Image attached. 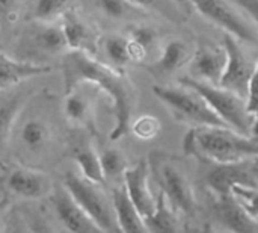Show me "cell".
Wrapping results in <instances>:
<instances>
[{"label": "cell", "instance_id": "cell-1", "mask_svg": "<svg viewBox=\"0 0 258 233\" xmlns=\"http://www.w3.org/2000/svg\"><path fill=\"white\" fill-rule=\"evenodd\" d=\"M60 73L65 94L89 83L112 100L115 124L109 133L110 141H118L130 132L136 106V89L125 73L97 61L91 53L83 50H68L63 53Z\"/></svg>", "mask_w": 258, "mask_h": 233}, {"label": "cell", "instance_id": "cell-2", "mask_svg": "<svg viewBox=\"0 0 258 233\" xmlns=\"http://www.w3.org/2000/svg\"><path fill=\"white\" fill-rule=\"evenodd\" d=\"M186 156L215 164L242 162L258 158V138L243 135L228 126L190 127L183 138Z\"/></svg>", "mask_w": 258, "mask_h": 233}, {"label": "cell", "instance_id": "cell-3", "mask_svg": "<svg viewBox=\"0 0 258 233\" xmlns=\"http://www.w3.org/2000/svg\"><path fill=\"white\" fill-rule=\"evenodd\" d=\"M153 92L171 117L181 124H189L190 127L227 126L192 86L181 82L178 85H154Z\"/></svg>", "mask_w": 258, "mask_h": 233}, {"label": "cell", "instance_id": "cell-4", "mask_svg": "<svg viewBox=\"0 0 258 233\" xmlns=\"http://www.w3.org/2000/svg\"><path fill=\"white\" fill-rule=\"evenodd\" d=\"M150 173L153 174L156 183L160 188V193L166 197L169 205L186 217H194L197 212V197L190 180L181 167L174 161V158L154 152L148 158Z\"/></svg>", "mask_w": 258, "mask_h": 233}, {"label": "cell", "instance_id": "cell-5", "mask_svg": "<svg viewBox=\"0 0 258 233\" xmlns=\"http://www.w3.org/2000/svg\"><path fill=\"white\" fill-rule=\"evenodd\" d=\"M180 82L197 89L209 103V106L213 109V112L228 127L243 135H251L254 117H252V112H249L248 109L246 99L237 96L236 92L227 88H222L221 85H212V83L201 82L187 76L181 77Z\"/></svg>", "mask_w": 258, "mask_h": 233}, {"label": "cell", "instance_id": "cell-6", "mask_svg": "<svg viewBox=\"0 0 258 233\" xmlns=\"http://www.w3.org/2000/svg\"><path fill=\"white\" fill-rule=\"evenodd\" d=\"M62 185L101 232L119 230L113 214L112 200L109 203L107 197L100 190L98 183L88 180L82 174L67 173L63 176Z\"/></svg>", "mask_w": 258, "mask_h": 233}, {"label": "cell", "instance_id": "cell-7", "mask_svg": "<svg viewBox=\"0 0 258 233\" xmlns=\"http://www.w3.org/2000/svg\"><path fill=\"white\" fill-rule=\"evenodd\" d=\"M192 9L198 11L204 18L233 35L236 39L257 44V33L252 30L249 23L225 0H189Z\"/></svg>", "mask_w": 258, "mask_h": 233}, {"label": "cell", "instance_id": "cell-8", "mask_svg": "<svg viewBox=\"0 0 258 233\" xmlns=\"http://www.w3.org/2000/svg\"><path fill=\"white\" fill-rule=\"evenodd\" d=\"M246 159L231 164H215L203 161L209 165L204 180L213 196L231 193L234 185L258 187V161Z\"/></svg>", "mask_w": 258, "mask_h": 233}, {"label": "cell", "instance_id": "cell-9", "mask_svg": "<svg viewBox=\"0 0 258 233\" xmlns=\"http://www.w3.org/2000/svg\"><path fill=\"white\" fill-rule=\"evenodd\" d=\"M222 44L227 52V64L219 85L246 99L255 62L245 53L239 39H236L233 35L225 33Z\"/></svg>", "mask_w": 258, "mask_h": 233}, {"label": "cell", "instance_id": "cell-10", "mask_svg": "<svg viewBox=\"0 0 258 233\" xmlns=\"http://www.w3.org/2000/svg\"><path fill=\"white\" fill-rule=\"evenodd\" d=\"M227 64V52L224 44L216 45L212 42H200L194 49L189 61V76L192 79L219 85Z\"/></svg>", "mask_w": 258, "mask_h": 233}, {"label": "cell", "instance_id": "cell-11", "mask_svg": "<svg viewBox=\"0 0 258 233\" xmlns=\"http://www.w3.org/2000/svg\"><path fill=\"white\" fill-rule=\"evenodd\" d=\"M5 185L9 193L26 199L38 200L50 193V177L32 167H14L5 176Z\"/></svg>", "mask_w": 258, "mask_h": 233}, {"label": "cell", "instance_id": "cell-12", "mask_svg": "<svg viewBox=\"0 0 258 233\" xmlns=\"http://www.w3.org/2000/svg\"><path fill=\"white\" fill-rule=\"evenodd\" d=\"M23 38H26V53L36 55V58H51L70 50L62 27L54 26L53 23H38L35 27L27 30Z\"/></svg>", "mask_w": 258, "mask_h": 233}, {"label": "cell", "instance_id": "cell-13", "mask_svg": "<svg viewBox=\"0 0 258 233\" xmlns=\"http://www.w3.org/2000/svg\"><path fill=\"white\" fill-rule=\"evenodd\" d=\"M213 215L222 229L230 232H258V221L254 220L233 193L215 196Z\"/></svg>", "mask_w": 258, "mask_h": 233}, {"label": "cell", "instance_id": "cell-14", "mask_svg": "<svg viewBox=\"0 0 258 233\" xmlns=\"http://www.w3.org/2000/svg\"><path fill=\"white\" fill-rule=\"evenodd\" d=\"M124 187L139 214L145 218L156 208V199L150 190V164L148 159H141L133 167H128L124 174Z\"/></svg>", "mask_w": 258, "mask_h": 233}, {"label": "cell", "instance_id": "cell-15", "mask_svg": "<svg viewBox=\"0 0 258 233\" xmlns=\"http://www.w3.org/2000/svg\"><path fill=\"white\" fill-rule=\"evenodd\" d=\"M53 208L59 221L70 232H101L97 224L86 215L71 194L63 188H57L53 194Z\"/></svg>", "mask_w": 258, "mask_h": 233}, {"label": "cell", "instance_id": "cell-16", "mask_svg": "<svg viewBox=\"0 0 258 233\" xmlns=\"http://www.w3.org/2000/svg\"><path fill=\"white\" fill-rule=\"evenodd\" d=\"M192 53L194 50L186 41L180 38H172L166 41V44L162 49L160 56L151 65H147V71L154 79L171 76L190 61Z\"/></svg>", "mask_w": 258, "mask_h": 233}, {"label": "cell", "instance_id": "cell-17", "mask_svg": "<svg viewBox=\"0 0 258 233\" xmlns=\"http://www.w3.org/2000/svg\"><path fill=\"white\" fill-rule=\"evenodd\" d=\"M51 67L30 61L15 59L0 50V91L11 88L23 80L50 73Z\"/></svg>", "mask_w": 258, "mask_h": 233}, {"label": "cell", "instance_id": "cell-18", "mask_svg": "<svg viewBox=\"0 0 258 233\" xmlns=\"http://www.w3.org/2000/svg\"><path fill=\"white\" fill-rule=\"evenodd\" d=\"M112 206L118 229L122 232H147L144 217L132 202L124 185L112 190Z\"/></svg>", "mask_w": 258, "mask_h": 233}, {"label": "cell", "instance_id": "cell-19", "mask_svg": "<svg viewBox=\"0 0 258 233\" xmlns=\"http://www.w3.org/2000/svg\"><path fill=\"white\" fill-rule=\"evenodd\" d=\"M60 27L63 30L70 50H83L88 53L94 52V35L88 24L74 11H65V14L62 15Z\"/></svg>", "mask_w": 258, "mask_h": 233}, {"label": "cell", "instance_id": "cell-20", "mask_svg": "<svg viewBox=\"0 0 258 233\" xmlns=\"http://www.w3.org/2000/svg\"><path fill=\"white\" fill-rule=\"evenodd\" d=\"M147 232H178L180 221L177 217V211L169 205L166 197L159 193L156 199L154 211L144 218Z\"/></svg>", "mask_w": 258, "mask_h": 233}, {"label": "cell", "instance_id": "cell-21", "mask_svg": "<svg viewBox=\"0 0 258 233\" xmlns=\"http://www.w3.org/2000/svg\"><path fill=\"white\" fill-rule=\"evenodd\" d=\"M20 139L23 146L32 152L39 153L47 147V144L51 139V129L50 126L39 118H30L27 120L21 129H20Z\"/></svg>", "mask_w": 258, "mask_h": 233}, {"label": "cell", "instance_id": "cell-22", "mask_svg": "<svg viewBox=\"0 0 258 233\" xmlns=\"http://www.w3.org/2000/svg\"><path fill=\"white\" fill-rule=\"evenodd\" d=\"M74 161L80 170V174L88 180L103 185L106 183L98 153L91 146H80L74 150Z\"/></svg>", "mask_w": 258, "mask_h": 233}, {"label": "cell", "instance_id": "cell-23", "mask_svg": "<svg viewBox=\"0 0 258 233\" xmlns=\"http://www.w3.org/2000/svg\"><path fill=\"white\" fill-rule=\"evenodd\" d=\"M24 102H26V96L17 94L8 102H3L0 105V155L3 153V150L6 149L11 139L12 127L17 121L21 108L24 106Z\"/></svg>", "mask_w": 258, "mask_h": 233}, {"label": "cell", "instance_id": "cell-24", "mask_svg": "<svg viewBox=\"0 0 258 233\" xmlns=\"http://www.w3.org/2000/svg\"><path fill=\"white\" fill-rule=\"evenodd\" d=\"M98 11L110 20H136L147 15L144 9L130 0H92Z\"/></svg>", "mask_w": 258, "mask_h": 233}, {"label": "cell", "instance_id": "cell-25", "mask_svg": "<svg viewBox=\"0 0 258 233\" xmlns=\"http://www.w3.org/2000/svg\"><path fill=\"white\" fill-rule=\"evenodd\" d=\"M63 112L65 117L70 123L73 124H86L91 120V103L89 100L79 92L77 89H73L65 94V102H63Z\"/></svg>", "mask_w": 258, "mask_h": 233}, {"label": "cell", "instance_id": "cell-26", "mask_svg": "<svg viewBox=\"0 0 258 233\" xmlns=\"http://www.w3.org/2000/svg\"><path fill=\"white\" fill-rule=\"evenodd\" d=\"M141 9H144L147 14L153 12L157 14L172 23L184 21L186 17H189L175 0H130Z\"/></svg>", "mask_w": 258, "mask_h": 233}, {"label": "cell", "instance_id": "cell-27", "mask_svg": "<svg viewBox=\"0 0 258 233\" xmlns=\"http://www.w3.org/2000/svg\"><path fill=\"white\" fill-rule=\"evenodd\" d=\"M101 170L106 180L116 179L124 174V171L128 168L127 158L124 153L118 149H104L101 153H98Z\"/></svg>", "mask_w": 258, "mask_h": 233}, {"label": "cell", "instance_id": "cell-28", "mask_svg": "<svg viewBox=\"0 0 258 233\" xmlns=\"http://www.w3.org/2000/svg\"><path fill=\"white\" fill-rule=\"evenodd\" d=\"M68 9V0H35L32 18L38 23H53Z\"/></svg>", "mask_w": 258, "mask_h": 233}, {"label": "cell", "instance_id": "cell-29", "mask_svg": "<svg viewBox=\"0 0 258 233\" xmlns=\"http://www.w3.org/2000/svg\"><path fill=\"white\" fill-rule=\"evenodd\" d=\"M104 52L107 59L116 67H125L132 62L128 52V38L121 35H110L104 39Z\"/></svg>", "mask_w": 258, "mask_h": 233}, {"label": "cell", "instance_id": "cell-30", "mask_svg": "<svg viewBox=\"0 0 258 233\" xmlns=\"http://www.w3.org/2000/svg\"><path fill=\"white\" fill-rule=\"evenodd\" d=\"M160 127L162 126H160L159 118L154 115H150V114L138 117L130 124V130L133 132V135L142 141H148V139L156 138L160 132Z\"/></svg>", "mask_w": 258, "mask_h": 233}, {"label": "cell", "instance_id": "cell-31", "mask_svg": "<svg viewBox=\"0 0 258 233\" xmlns=\"http://www.w3.org/2000/svg\"><path fill=\"white\" fill-rule=\"evenodd\" d=\"M234 197L242 203L246 212L258 221V187L248 185H234L231 188Z\"/></svg>", "mask_w": 258, "mask_h": 233}, {"label": "cell", "instance_id": "cell-32", "mask_svg": "<svg viewBox=\"0 0 258 233\" xmlns=\"http://www.w3.org/2000/svg\"><path fill=\"white\" fill-rule=\"evenodd\" d=\"M128 38L148 52V49L153 47L157 39V30L147 24H135L128 32Z\"/></svg>", "mask_w": 258, "mask_h": 233}, {"label": "cell", "instance_id": "cell-33", "mask_svg": "<svg viewBox=\"0 0 258 233\" xmlns=\"http://www.w3.org/2000/svg\"><path fill=\"white\" fill-rule=\"evenodd\" d=\"M246 105L249 112H254L258 108V59L255 61L254 73L249 80V88H248V96H246Z\"/></svg>", "mask_w": 258, "mask_h": 233}, {"label": "cell", "instance_id": "cell-34", "mask_svg": "<svg viewBox=\"0 0 258 233\" xmlns=\"http://www.w3.org/2000/svg\"><path fill=\"white\" fill-rule=\"evenodd\" d=\"M18 0H0V24L15 20Z\"/></svg>", "mask_w": 258, "mask_h": 233}, {"label": "cell", "instance_id": "cell-35", "mask_svg": "<svg viewBox=\"0 0 258 233\" xmlns=\"http://www.w3.org/2000/svg\"><path fill=\"white\" fill-rule=\"evenodd\" d=\"M237 6H240L255 23L258 27V0H233Z\"/></svg>", "mask_w": 258, "mask_h": 233}, {"label": "cell", "instance_id": "cell-36", "mask_svg": "<svg viewBox=\"0 0 258 233\" xmlns=\"http://www.w3.org/2000/svg\"><path fill=\"white\" fill-rule=\"evenodd\" d=\"M252 117H254V123H252V130H251V135L258 138V108L252 112Z\"/></svg>", "mask_w": 258, "mask_h": 233}, {"label": "cell", "instance_id": "cell-37", "mask_svg": "<svg viewBox=\"0 0 258 233\" xmlns=\"http://www.w3.org/2000/svg\"><path fill=\"white\" fill-rule=\"evenodd\" d=\"M177 3H178V6L189 15L194 9H192V6H190V3H189V0H175Z\"/></svg>", "mask_w": 258, "mask_h": 233}, {"label": "cell", "instance_id": "cell-38", "mask_svg": "<svg viewBox=\"0 0 258 233\" xmlns=\"http://www.w3.org/2000/svg\"><path fill=\"white\" fill-rule=\"evenodd\" d=\"M6 208H8V197L5 196V197H2V199H0V220H2V217H3V214H5V211H6Z\"/></svg>", "mask_w": 258, "mask_h": 233}]
</instances>
